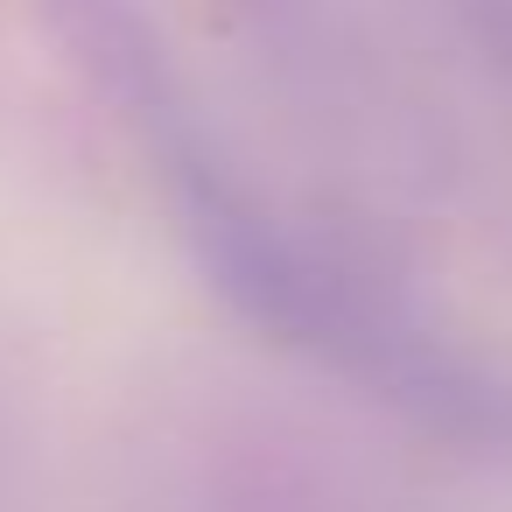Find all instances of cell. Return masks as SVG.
Listing matches in <instances>:
<instances>
[{"label":"cell","mask_w":512,"mask_h":512,"mask_svg":"<svg viewBox=\"0 0 512 512\" xmlns=\"http://www.w3.org/2000/svg\"><path fill=\"white\" fill-rule=\"evenodd\" d=\"M43 29L57 36L64 64L92 85V99L113 106L134 134H155L162 120L190 113L169 43L134 0H43Z\"/></svg>","instance_id":"cell-1"},{"label":"cell","mask_w":512,"mask_h":512,"mask_svg":"<svg viewBox=\"0 0 512 512\" xmlns=\"http://www.w3.org/2000/svg\"><path fill=\"white\" fill-rule=\"evenodd\" d=\"M470 22H477V36L491 43V57L512 71V0H470Z\"/></svg>","instance_id":"cell-2"}]
</instances>
